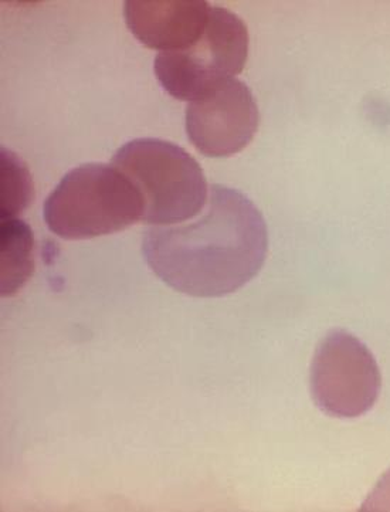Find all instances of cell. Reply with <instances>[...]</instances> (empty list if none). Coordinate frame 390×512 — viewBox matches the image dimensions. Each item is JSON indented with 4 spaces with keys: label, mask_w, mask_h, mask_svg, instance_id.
<instances>
[{
    "label": "cell",
    "mask_w": 390,
    "mask_h": 512,
    "mask_svg": "<svg viewBox=\"0 0 390 512\" xmlns=\"http://www.w3.org/2000/svg\"><path fill=\"white\" fill-rule=\"evenodd\" d=\"M249 42L243 19L225 8H212L198 42L189 49L156 56V79L172 97L191 103L210 88L242 73L249 57Z\"/></svg>",
    "instance_id": "obj_4"
},
{
    "label": "cell",
    "mask_w": 390,
    "mask_h": 512,
    "mask_svg": "<svg viewBox=\"0 0 390 512\" xmlns=\"http://www.w3.org/2000/svg\"><path fill=\"white\" fill-rule=\"evenodd\" d=\"M269 249L266 220L236 189L210 186L195 219L145 232L142 253L165 284L192 297L236 293L260 273Z\"/></svg>",
    "instance_id": "obj_1"
},
{
    "label": "cell",
    "mask_w": 390,
    "mask_h": 512,
    "mask_svg": "<svg viewBox=\"0 0 390 512\" xmlns=\"http://www.w3.org/2000/svg\"><path fill=\"white\" fill-rule=\"evenodd\" d=\"M0 176V215L2 220L16 219L35 198L32 176L26 165L8 149H2Z\"/></svg>",
    "instance_id": "obj_9"
},
{
    "label": "cell",
    "mask_w": 390,
    "mask_h": 512,
    "mask_svg": "<svg viewBox=\"0 0 390 512\" xmlns=\"http://www.w3.org/2000/svg\"><path fill=\"white\" fill-rule=\"evenodd\" d=\"M259 125L253 93L236 77L210 88L186 108L189 141L206 157L239 154L253 141Z\"/></svg>",
    "instance_id": "obj_6"
},
{
    "label": "cell",
    "mask_w": 390,
    "mask_h": 512,
    "mask_svg": "<svg viewBox=\"0 0 390 512\" xmlns=\"http://www.w3.org/2000/svg\"><path fill=\"white\" fill-rule=\"evenodd\" d=\"M0 257L2 296H15L35 273V236L30 226L18 217L2 220Z\"/></svg>",
    "instance_id": "obj_8"
},
{
    "label": "cell",
    "mask_w": 390,
    "mask_h": 512,
    "mask_svg": "<svg viewBox=\"0 0 390 512\" xmlns=\"http://www.w3.org/2000/svg\"><path fill=\"white\" fill-rule=\"evenodd\" d=\"M212 6L205 0H128V29L148 49L179 52L193 46L208 26Z\"/></svg>",
    "instance_id": "obj_7"
},
{
    "label": "cell",
    "mask_w": 390,
    "mask_h": 512,
    "mask_svg": "<svg viewBox=\"0 0 390 512\" xmlns=\"http://www.w3.org/2000/svg\"><path fill=\"white\" fill-rule=\"evenodd\" d=\"M145 200L114 165L78 166L44 202V222L64 240L113 235L144 220Z\"/></svg>",
    "instance_id": "obj_2"
},
{
    "label": "cell",
    "mask_w": 390,
    "mask_h": 512,
    "mask_svg": "<svg viewBox=\"0 0 390 512\" xmlns=\"http://www.w3.org/2000/svg\"><path fill=\"white\" fill-rule=\"evenodd\" d=\"M379 385L378 366L358 339L335 331L322 341L312 362L311 389L325 413L362 415L375 402Z\"/></svg>",
    "instance_id": "obj_5"
},
{
    "label": "cell",
    "mask_w": 390,
    "mask_h": 512,
    "mask_svg": "<svg viewBox=\"0 0 390 512\" xmlns=\"http://www.w3.org/2000/svg\"><path fill=\"white\" fill-rule=\"evenodd\" d=\"M113 165L141 192L145 200L142 222L147 225L188 222L208 202L210 189L202 168L185 149L172 142L134 139L115 152Z\"/></svg>",
    "instance_id": "obj_3"
}]
</instances>
